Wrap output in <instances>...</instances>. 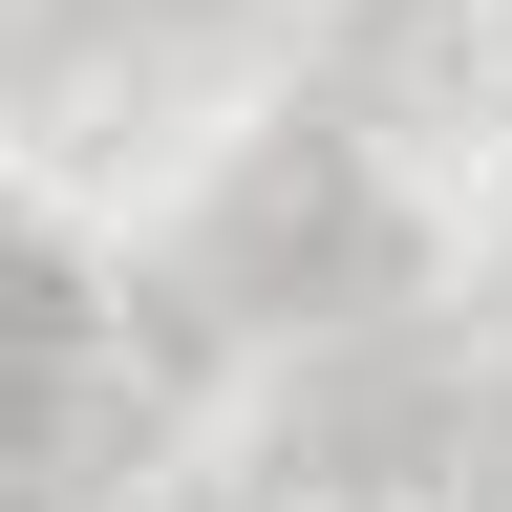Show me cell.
<instances>
[{"label": "cell", "mask_w": 512, "mask_h": 512, "mask_svg": "<svg viewBox=\"0 0 512 512\" xmlns=\"http://www.w3.org/2000/svg\"><path fill=\"white\" fill-rule=\"evenodd\" d=\"M235 278L278 299V320L384 299V278H406V214H384V192H342V150H256V192H235Z\"/></svg>", "instance_id": "cell-1"}, {"label": "cell", "mask_w": 512, "mask_h": 512, "mask_svg": "<svg viewBox=\"0 0 512 512\" xmlns=\"http://www.w3.org/2000/svg\"><path fill=\"white\" fill-rule=\"evenodd\" d=\"M64 384H86V256H64V235H0V448H43Z\"/></svg>", "instance_id": "cell-2"}]
</instances>
